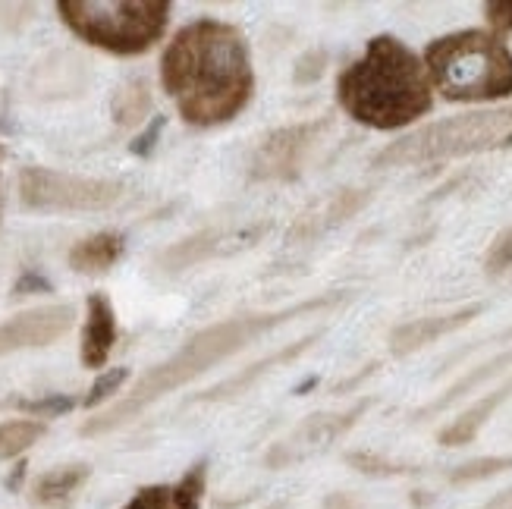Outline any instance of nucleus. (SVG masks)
<instances>
[{
    "label": "nucleus",
    "mask_w": 512,
    "mask_h": 509,
    "mask_svg": "<svg viewBox=\"0 0 512 509\" xmlns=\"http://www.w3.org/2000/svg\"><path fill=\"white\" fill-rule=\"evenodd\" d=\"M120 255H123V236L98 233L76 242L70 252V268L76 274H104L120 261Z\"/></svg>",
    "instance_id": "obj_12"
},
{
    "label": "nucleus",
    "mask_w": 512,
    "mask_h": 509,
    "mask_svg": "<svg viewBox=\"0 0 512 509\" xmlns=\"http://www.w3.org/2000/svg\"><path fill=\"white\" fill-rule=\"evenodd\" d=\"M509 268H512V230H506L494 242V249L487 252V271H491V274H500V271H509Z\"/></svg>",
    "instance_id": "obj_24"
},
{
    "label": "nucleus",
    "mask_w": 512,
    "mask_h": 509,
    "mask_svg": "<svg viewBox=\"0 0 512 509\" xmlns=\"http://www.w3.org/2000/svg\"><path fill=\"white\" fill-rule=\"evenodd\" d=\"M337 98L352 120L371 129L409 126L434 104L425 63L390 35L368 41L365 54L340 73Z\"/></svg>",
    "instance_id": "obj_2"
},
{
    "label": "nucleus",
    "mask_w": 512,
    "mask_h": 509,
    "mask_svg": "<svg viewBox=\"0 0 512 509\" xmlns=\"http://www.w3.org/2000/svg\"><path fill=\"white\" fill-rule=\"evenodd\" d=\"M425 70L447 101H494L512 95V54L491 32H456L425 51Z\"/></svg>",
    "instance_id": "obj_4"
},
{
    "label": "nucleus",
    "mask_w": 512,
    "mask_h": 509,
    "mask_svg": "<svg viewBox=\"0 0 512 509\" xmlns=\"http://www.w3.org/2000/svg\"><path fill=\"white\" fill-rule=\"evenodd\" d=\"M126 378H129V371H126V368H110V371H104L101 378L92 384V390H88V396L82 400V406H98V403H104L107 396H114V393L123 387Z\"/></svg>",
    "instance_id": "obj_20"
},
{
    "label": "nucleus",
    "mask_w": 512,
    "mask_h": 509,
    "mask_svg": "<svg viewBox=\"0 0 512 509\" xmlns=\"http://www.w3.org/2000/svg\"><path fill=\"white\" fill-rule=\"evenodd\" d=\"M506 142H512V132H509V139H506Z\"/></svg>",
    "instance_id": "obj_27"
},
{
    "label": "nucleus",
    "mask_w": 512,
    "mask_h": 509,
    "mask_svg": "<svg viewBox=\"0 0 512 509\" xmlns=\"http://www.w3.org/2000/svg\"><path fill=\"white\" fill-rule=\"evenodd\" d=\"M148 110V92L145 85H136V88H126V92L120 95V104H117V117L120 123H136L142 114Z\"/></svg>",
    "instance_id": "obj_21"
},
{
    "label": "nucleus",
    "mask_w": 512,
    "mask_h": 509,
    "mask_svg": "<svg viewBox=\"0 0 512 509\" xmlns=\"http://www.w3.org/2000/svg\"><path fill=\"white\" fill-rule=\"evenodd\" d=\"M161 126H164V120H154V123H151V129L142 136V142H139V145H132V151H136V154H148V151H151V145H154V139H158Z\"/></svg>",
    "instance_id": "obj_26"
},
{
    "label": "nucleus",
    "mask_w": 512,
    "mask_h": 509,
    "mask_svg": "<svg viewBox=\"0 0 512 509\" xmlns=\"http://www.w3.org/2000/svg\"><path fill=\"white\" fill-rule=\"evenodd\" d=\"M123 509H170V488L167 484H151V488H142Z\"/></svg>",
    "instance_id": "obj_23"
},
{
    "label": "nucleus",
    "mask_w": 512,
    "mask_h": 509,
    "mask_svg": "<svg viewBox=\"0 0 512 509\" xmlns=\"http://www.w3.org/2000/svg\"><path fill=\"white\" fill-rule=\"evenodd\" d=\"M205 484H208V466L205 462H198V466H192L170 488V509H202Z\"/></svg>",
    "instance_id": "obj_18"
},
{
    "label": "nucleus",
    "mask_w": 512,
    "mask_h": 509,
    "mask_svg": "<svg viewBox=\"0 0 512 509\" xmlns=\"http://www.w3.org/2000/svg\"><path fill=\"white\" fill-rule=\"evenodd\" d=\"M509 396H512V378L503 384V387H497L491 396H484V400L481 403H475L469 412H462L459 418H456V422L447 428V431H443L440 434V440H443V444H450V447H459V444H469V440L478 434V428L487 422V418H491L494 415V409L500 406V403H506L509 400Z\"/></svg>",
    "instance_id": "obj_14"
},
{
    "label": "nucleus",
    "mask_w": 512,
    "mask_h": 509,
    "mask_svg": "<svg viewBox=\"0 0 512 509\" xmlns=\"http://www.w3.org/2000/svg\"><path fill=\"white\" fill-rule=\"evenodd\" d=\"M315 132L318 126H289V129L274 132V136L258 148L252 161V173L258 180H289V176H296L311 142H315Z\"/></svg>",
    "instance_id": "obj_9"
},
{
    "label": "nucleus",
    "mask_w": 512,
    "mask_h": 509,
    "mask_svg": "<svg viewBox=\"0 0 512 509\" xmlns=\"http://www.w3.org/2000/svg\"><path fill=\"white\" fill-rule=\"evenodd\" d=\"M73 318V305H44L4 321L0 324V356H10V352L19 349L51 346L73 327Z\"/></svg>",
    "instance_id": "obj_8"
},
{
    "label": "nucleus",
    "mask_w": 512,
    "mask_h": 509,
    "mask_svg": "<svg viewBox=\"0 0 512 509\" xmlns=\"http://www.w3.org/2000/svg\"><path fill=\"white\" fill-rule=\"evenodd\" d=\"M220 246V233L217 230H205V233H195L183 242H176L170 246L164 255H161V264L167 271H183V268H192V264L205 261L217 252Z\"/></svg>",
    "instance_id": "obj_16"
},
{
    "label": "nucleus",
    "mask_w": 512,
    "mask_h": 509,
    "mask_svg": "<svg viewBox=\"0 0 512 509\" xmlns=\"http://www.w3.org/2000/svg\"><path fill=\"white\" fill-rule=\"evenodd\" d=\"M44 437V425L32 418H16V422L0 425V459H16L26 453L32 444Z\"/></svg>",
    "instance_id": "obj_17"
},
{
    "label": "nucleus",
    "mask_w": 512,
    "mask_h": 509,
    "mask_svg": "<svg viewBox=\"0 0 512 509\" xmlns=\"http://www.w3.org/2000/svg\"><path fill=\"white\" fill-rule=\"evenodd\" d=\"M57 13L82 41L132 57L161 41L170 4L167 0H60Z\"/></svg>",
    "instance_id": "obj_5"
},
{
    "label": "nucleus",
    "mask_w": 512,
    "mask_h": 509,
    "mask_svg": "<svg viewBox=\"0 0 512 509\" xmlns=\"http://www.w3.org/2000/svg\"><path fill=\"white\" fill-rule=\"evenodd\" d=\"M161 82L186 123L217 126L233 120L255 88L246 38L217 19L189 22L167 44Z\"/></svg>",
    "instance_id": "obj_1"
},
{
    "label": "nucleus",
    "mask_w": 512,
    "mask_h": 509,
    "mask_svg": "<svg viewBox=\"0 0 512 509\" xmlns=\"http://www.w3.org/2000/svg\"><path fill=\"white\" fill-rule=\"evenodd\" d=\"M487 19L500 32H512V4H487Z\"/></svg>",
    "instance_id": "obj_25"
},
{
    "label": "nucleus",
    "mask_w": 512,
    "mask_h": 509,
    "mask_svg": "<svg viewBox=\"0 0 512 509\" xmlns=\"http://www.w3.org/2000/svg\"><path fill=\"white\" fill-rule=\"evenodd\" d=\"M512 469V459H478V462H469V466H462L453 472V484H465V481H481V478H491V475H500Z\"/></svg>",
    "instance_id": "obj_19"
},
{
    "label": "nucleus",
    "mask_w": 512,
    "mask_h": 509,
    "mask_svg": "<svg viewBox=\"0 0 512 509\" xmlns=\"http://www.w3.org/2000/svg\"><path fill=\"white\" fill-rule=\"evenodd\" d=\"M85 478H88V466H63V469L44 472L32 484V503H41V506L60 503L70 494H76L79 484H85Z\"/></svg>",
    "instance_id": "obj_15"
},
{
    "label": "nucleus",
    "mask_w": 512,
    "mask_h": 509,
    "mask_svg": "<svg viewBox=\"0 0 512 509\" xmlns=\"http://www.w3.org/2000/svg\"><path fill=\"white\" fill-rule=\"evenodd\" d=\"M19 198L26 208L44 214L107 211L123 198V183L57 173L44 167H26L19 173Z\"/></svg>",
    "instance_id": "obj_7"
},
{
    "label": "nucleus",
    "mask_w": 512,
    "mask_h": 509,
    "mask_svg": "<svg viewBox=\"0 0 512 509\" xmlns=\"http://www.w3.org/2000/svg\"><path fill=\"white\" fill-rule=\"evenodd\" d=\"M73 406H76L73 396H60V393L44 396V400H22V403H19V409H26V412H32V415H41V418L63 415V412H70Z\"/></svg>",
    "instance_id": "obj_22"
},
{
    "label": "nucleus",
    "mask_w": 512,
    "mask_h": 509,
    "mask_svg": "<svg viewBox=\"0 0 512 509\" xmlns=\"http://www.w3.org/2000/svg\"><path fill=\"white\" fill-rule=\"evenodd\" d=\"M114 343H117L114 305H110V299L104 293H92L88 296L85 330H82V365L85 368H104Z\"/></svg>",
    "instance_id": "obj_10"
},
{
    "label": "nucleus",
    "mask_w": 512,
    "mask_h": 509,
    "mask_svg": "<svg viewBox=\"0 0 512 509\" xmlns=\"http://www.w3.org/2000/svg\"><path fill=\"white\" fill-rule=\"evenodd\" d=\"M318 340V334H308L305 340H299L296 346H286V349H280V352H274V356H267V359H261V362H255L252 368H246V371H239L236 378H230V381H224L220 387H214V390H208L202 400H224V396H236V393H242V390H249L261 374H267L274 365H283V362H293L296 356H302V352Z\"/></svg>",
    "instance_id": "obj_13"
},
{
    "label": "nucleus",
    "mask_w": 512,
    "mask_h": 509,
    "mask_svg": "<svg viewBox=\"0 0 512 509\" xmlns=\"http://www.w3.org/2000/svg\"><path fill=\"white\" fill-rule=\"evenodd\" d=\"M509 126L512 107L437 120L431 126H421L412 136L393 142L381 154V164H428L443 158H459V154H472L481 148H491L500 139H509Z\"/></svg>",
    "instance_id": "obj_6"
},
{
    "label": "nucleus",
    "mask_w": 512,
    "mask_h": 509,
    "mask_svg": "<svg viewBox=\"0 0 512 509\" xmlns=\"http://www.w3.org/2000/svg\"><path fill=\"white\" fill-rule=\"evenodd\" d=\"M337 296H324V299H311V302H302L296 308H286V312H277V315H249V318H230V321H220L202 334H195L176 356H170L167 362L154 365L145 378L136 384L129 400L110 406L107 412L88 418L82 425V434L85 437H95V434H104L110 428H117L123 422H129L132 415H139L148 403L161 400L164 393L176 390L189 384L198 374H205L211 365L230 359L233 352H239L242 346H249L252 340H258L267 330H274L277 324H283L286 318H296V315H305V312H318L324 305H333Z\"/></svg>",
    "instance_id": "obj_3"
},
{
    "label": "nucleus",
    "mask_w": 512,
    "mask_h": 509,
    "mask_svg": "<svg viewBox=\"0 0 512 509\" xmlns=\"http://www.w3.org/2000/svg\"><path fill=\"white\" fill-rule=\"evenodd\" d=\"M478 315V308H462V312L456 315H437V318H418L412 324H403L393 334V352H399V356H406V352L418 349V346H425L443 334H450V330L462 327V324H469L472 318Z\"/></svg>",
    "instance_id": "obj_11"
}]
</instances>
